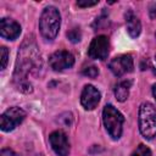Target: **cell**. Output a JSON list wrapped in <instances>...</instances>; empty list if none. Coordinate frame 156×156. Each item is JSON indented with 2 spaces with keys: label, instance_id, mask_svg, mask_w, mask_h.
<instances>
[{
  "label": "cell",
  "instance_id": "cell-4",
  "mask_svg": "<svg viewBox=\"0 0 156 156\" xmlns=\"http://www.w3.org/2000/svg\"><path fill=\"white\" fill-rule=\"evenodd\" d=\"M102 121L105 129L112 139H118L122 134V127L124 117L122 113L112 105H106L102 111Z\"/></svg>",
  "mask_w": 156,
  "mask_h": 156
},
{
  "label": "cell",
  "instance_id": "cell-11",
  "mask_svg": "<svg viewBox=\"0 0 156 156\" xmlns=\"http://www.w3.org/2000/svg\"><path fill=\"white\" fill-rule=\"evenodd\" d=\"M21 34V26L10 18H2L0 21V35L5 39L13 40Z\"/></svg>",
  "mask_w": 156,
  "mask_h": 156
},
{
  "label": "cell",
  "instance_id": "cell-14",
  "mask_svg": "<svg viewBox=\"0 0 156 156\" xmlns=\"http://www.w3.org/2000/svg\"><path fill=\"white\" fill-rule=\"evenodd\" d=\"M130 156H152V155H151V150L146 145L140 144L139 146H136V149L132 152Z\"/></svg>",
  "mask_w": 156,
  "mask_h": 156
},
{
  "label": "cell",
  "instance_id": "cell-16",
  "mask_svg": "<svg viewBox=\"0 0 156 156\" xmlns=\"http://www.w3.org/2000/svg\"><path fill=\"white\" fill-rule=\"evenodd\" d=\"M67 37H68V39H69L71 41H73V43L79 41V40H80V37H82L79 28H73V29H71L69 32H67Z\"/></svg>",
  "mask_w": 156,
  "mask_h": 156
},
{
  "label": "cell",
  "instance_id": "cell-9",
  "mask_svg": "<svg viewBox=\"0 0 156 156\" xmlns=\"http://www.w3.org/2000/svg\"><path fill=\"white\" fill-rule=\"evenodd\" d=\"M133 67H134V63H133V58L130 55L117 56L110 62V69L112 71L115 76H118V77L132 72Z\"/></svg>",
  "mask_w": 156,
  "mask_h": 156
},
{
  "label": "cell",
  "instance_id": "cell-2",
  "mask_svg": "<svg viewBox=\"0 0 156 156\" xmlns=\"http://www.w3.org/2000/svg\"><path fill=\"white\" fill-rule=\"evenodd\" d=\"M61 24V16L56 7L48 6L41 12L40 20H39V29L41 35L45 39H55Z\"/></svg>",
  "mask_w": 156,
  "mask_h": 156
},
{
  "label": "cell",
  "instance_id": "cell-10",
  "mask_svg": "<svg viewBox=\"0 0 156 156\" xmlns=\"http://www.w3.org/2000/svg\"><path fill=\"white\" fill-rule=\"evenodd\" d=\"M100 101V93L94 85H85L82 95H80V104L85 110H94Z\"/></svg>",
  "mask_w": 156,
  "mask_h": 156
},
{
  "label": "cell",
  "instance_id": "cell-1",
  "mask_svg": "<svg viewBox=\"0 0 156 156\" xmlns=\"http://www.w3.org/2000/svg\"><path fill=\"white\" fill-rule=\"evenodd\" d=\"M37 48L33 44H28L26 41L21 50L18 51V58H17V66L13 76V80L16 83V87L18 90L23 93L32 91V85L29 80L27 79L28 72L40 66V55L35 50Z\"/></svg>",
  "mask_w": 156,
  "mask_h": 156
},
{
  "label": "cell",
  "instance_id": "cell-7",
  "mask_svg": "<svg viewBox=\"0 0 156 156\" xmlns=\"http://www.w3.org/2000/svg\"><path fill=\"white\" fill-rule=\"evenodd\" d=\"M49 143L57 156H68L69 143L67 135L62 130H55L49 135Z\"/></svg>",
  "mask_w": 156,
  "mask_h": 156
},
{
  "label": "cell",
  "instance_id": "cell-13",
  "mask_svg": "<svg viewBox=\"0 0 156 156\" xmlns=\"http://www.w3.org/2000/svg\"><path fill=\"white\" fill-rule=\"evenodd\" d=\"M132 85V80H122L115 88V95L118 101H126L129 95V89Z\"/></svg>",
  "mask_w": 156,
  "mask_h": 156
},
{
  "label": "cell",
  "instance_id": "cell-8",
  "mask_svg": "<svg viewBox=\"0 0 156 156\" xmlns=\"http://www.w3.org/2000/svg\"><path fill=\"white\" fill-rule=\"evenodd\" d=\"M49 63H50L52 69L62 71V69H66V68H69L73 66L74 57L71 52H68L66 50H58V51H55L50 56Z\"/></svg>",
  "mask_w": 156,
  "mask_h": 156
},
{
  "label": "cell",
  "instance_id": "cell-18",
  "mask_svg": "<svg viewBox=\"0 0 156 156\" xmlns=\"http://www.w3.org/2000/svg\"><path fill=\"white\" fill-rule=\"evenodd\" d=\"M83 74H84V76H88V77H90V78H95V77L99 74V71H98V68H96L95 66H90V67L84 68Z\"/></svg>",
  "mask_w": 156,
  "mask_h": 156
},
{
  "label": "cell",
  "instance_id": "cell-3",
  "mask_svg": "<svg viewBox=\"0 0 156 156\" xmlns=\"http://www.w3.org/2000/svg\"><path fill=\"white\" fill-rule=\"evenodd\" d=\"M139 129L144 138L156 136V106L151 102H143L139 108Z\"/></svg>",
  "mask_w": 156,
  "mask_h": 156
},
{
  "label": "cell",
  "instance_id": "cell-22",
  "mask_svg": "<svg viewBox=\"0 0 156 156\" xmlns=\"http://www.w3.org/2000/svg\"><path fill=\"white\" fill-rule=\"evenodd\" d=\"M39 156H41V155H39Z\"/></svg>",
  "mask_w": 156,
  "mask_h": 156
},
{
  "label": "cell",
  "instance_id": "cell-12",
  "mask_svg": "<svg viewBox=\"0 0 156 156\" xmlns=\"http://www.w3.org/2000/svg\"><path fill=\"white\" fill-rule=\"evenodd\" d=\"M126 23H127V30L129 35L132 38H136L141 32V24H140L139 18L133 12L129 11L126 15Z\"/></svg>",
  "mask_w": 156,
  "mask_h": 156
},
{
  "label": "cell",
  "instance_id": "cell-19",
  "mask_svg": "<svg viewBox=\"0 0 156 156\" xmlns=\"http://www.w3.org/2000/svg\"><path fill=\"white\" fill-rule=\"evenodd\" d=\"M96 4H98V1H78L77 2V5L80 7H89V6H94Z\"/></svg>",
  "mask_w": 156,
  "mask_h": 156
},
{
  "label": "cell",
  "instance_id": "cell-17",
  "mask_svg": "<svg viewBox=\"0 0 156 156\" xmlns=\"http://www.w3.org/2000/svg\"><path fill=\"white\" fill-rule=\"evenodd\" d=\"M0 54H1V69H5L9 61V50L5 46H2L0 49Z\"/></svg>",
  "mask_w": 156,
  "mask_h": 156
},
{
  "label": "cell",
  "instance_id": "cell-20",
  "mask_svg": "<svg viewBox=\"0 0 156 156\" xmlns=\"http://www.w3.org/2000/svg\"><path fill=\"white\" fill-rule=\"evenodd\" d=\"M0 156H18V155L11 149H2Z\"/></svg>",
  "mask_w": 156,
  "mask_h": 156
},
{
  "label": "cell",
  "instance_id": "cell-5",
  "mask_svg": "<svg viewBox=\"0 0 156 156\" xmlns=\"http://www.w3.org/2000/svg\"><path fill=\"white\" fill-rule=\"evenodd\" d=\"M26 117V112L17 106L10 107L9 110H6L0 118V127L1 130L4 132H10L12 129H15Z\"/></svg>",
  "mask_w": 156,
  "mask_h": 156
},
{
  "label": "cell",
  "instance_id": "cell-6",
  "mask_svg": "<svg viewBox=\"0 0 156 156\" xmlns=\"http://www.w3.org/2000/svg\"><path fill=\"white\" fill-rule=\"evenodd\" d=\"M108 49H110V41L107 37L99 35L91 40L88 49V55L90 58L94 60H105L108 55Z\"/></svg>",
  "mask_w": 156,
  "mask_h": 156
},
{
  "label": "cell",
  "instance_id": "cell-21",
  "mask_svg": "<svg viewBox=\"0 0 156 156\" xmlns=\"http://www.w3.org/2000/svg\"><path fill=\"white\" fill-rule=\"evenodd\" d=\"M152 94H154V98L156 99V84H154L152 87Z\"/></svg>",
  "mask_w": 156,
  "mask_h": 156
},
{
  "label": "cell",
  "instance_id": "cell-15",
  "mask_svg": "<svg viewBox=\"0 0 156 156\" xmlns=\"http://www.w3.org/2000/svg\"><path fill=\"white\" fill-rule=\"evenodd\" d=\"M62 126H65V127H69L71 124H72V122H73V117H72V113H69V112H65V113H62V115H60L58 116V119H57Z\"/></svg>",
  "mask_w": 156,
  "mask_h": 156
}]
</instances>
